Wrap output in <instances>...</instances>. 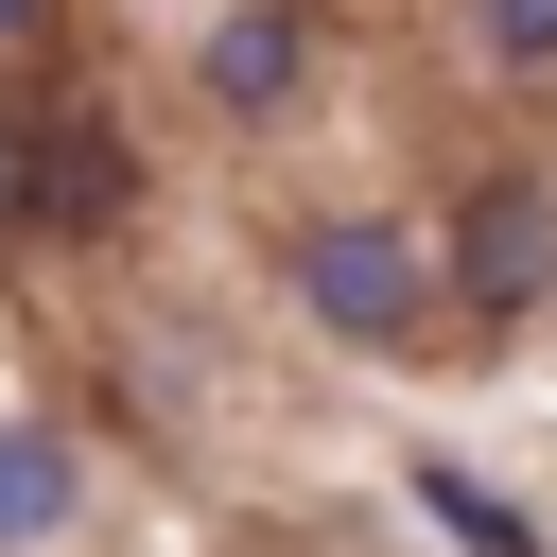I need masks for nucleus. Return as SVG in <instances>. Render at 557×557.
<instances>
[{"label":"nucleus","instance_id":"f257e3e1","mask_svg":"<svg viewBox=\"0 0 557 557\" xmlns=\"http://www.w3.org/2000/svg\"><path fill=\"white\" fill-rule=\"evenodd\" d=\"M278 278L348 331V348H383V331H418V244L383 226V209H313V226H278Z\"/></svg>","mask_w":557,"mask_h":557},{"label":"nucleus","instance_id":"f03ea898","mask_svg":"<svg viewBox=\"0 0 557 557\" xmlns=\"http://www.w3.org/2000/svg\"><path fill=\"white\" fill-rule=\"evenodd\" d=\"M557 278V191L522 174V157H487L470 191H453V296H487V313H522Z\"/></svg>","mask_w":557,"mask_h":557},{"label":"nucleus","instance_id":"7ed1b4c3","mask_svg":"<svg viewBox=\"0 0 557 557\" xmlns=\"http://www.w3.org/2000/svg\"><path fill=\"white\" fill-rule=\"evenodd\" d=\"M70 522V453L52 435H0V540H52Z\"/></svg>","mask_w":557,"mask_h":557},{"label":"nucleus","instance_id":"20e7f679","mask_svg":"<svg viewBox=\"0 0 557 557\" xmlns=\"http://www.w3.org/2000/svg\"><path fill=\"white\" fill-rule=\"evenodd\" d=\"M17 157H35V139H17V122H0V226H17Z\"/></svg>","mask_w":557,"mask_h":557},{"label":"nucleus","instance_id":"39448f33","mask_svg":"<svg viewBox=\"0 0 557 557\" xmlns=\"http://www.w3.org/2000/svg\"><path fill=\"white\" fill-rule=\"evenodd\" d=\"M35 17H52V0H0V52H17V35H35Z\"/></svg>","mask_w":557,"mask_h":557}]
</instances>
